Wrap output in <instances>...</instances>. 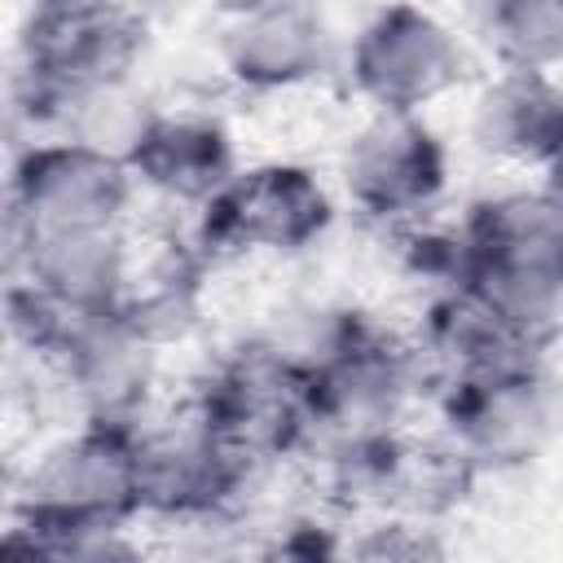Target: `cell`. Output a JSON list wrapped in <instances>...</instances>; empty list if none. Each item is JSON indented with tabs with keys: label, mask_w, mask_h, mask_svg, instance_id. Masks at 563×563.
<instances>
[{
	"label": "cell",
	"mask_w": 563,
	"mask_h": 563,
	"mask_svg": "<svg viewBox=\"0 0 563 563\" xmlns=\"http://www.w3.org/2000/svg\"><path fill=\"white\" fill-rule=\"evenodd\" d=\"M136 493V457L119 453L110 440H79L57 453L26 484L31 532H62L70 541L101 532L128 497Z\"/></svg>",
	"instance_id": "obj_1"
},
{
	"label": "cell",
	"mask_w": 563,
	"mask_h": 563,
	"mask_svg": "<svg viewBox=\"0 0 563 563\" xmlns=\"http://www.w3.org/2000/svg\"><path fill=\"white\" fill-rule=\"evenodd\" d=\"M18 194L31 229L40 224L44 233H70L97 229L110 216V207L119 202V180L110 163L92 150H44L26 158Z\"/></svg>",
	"instance_id": "obj_2"
},
{
	"label": "cell",
	"mask_w": 563,
	"mask_h": 563,
	"mask_svg": "<svg viewBox=\"0 0 563 563\" xmlns=\"http://www.w3.org/2000/svg\"><path fill=\"white\" fill-rule=\"evenodd\" d=\"M352 180H356L361 198L374 202V207L418 202L440 180L435 150H431L427 132H413V128H400V123H383V128H374L365 136Z\"/></svg>",
	"instance_id": "obj_3"
},
{
	"label": "cell",
	"mask_w": 563,
	"mask_h": 563,
	"mask_svg": "<svg viewBox=\"0 0 563 563\" xmlns=\"http://www.w3.org/2000/svg\"><path fill=\"white\" fill-rule=\"evenodd\" d=\"M484 119H488L484 136L497 150H515L523 158L563 150V101L550 97L532 79L506 84L497 97H488L484 101Z\"/></svg>",
	"instance_id": "obj_4"
},
{
	"label": "cell",
	"mask_w": 563,
	"mask_h": 563,
	"mask_svg": "<svg viewBox=\"0 0 563 563\" xmlns=\"http://www.w3.org/2000/svg\"><path fill=\"white\" fill-rule=\"evenodd\" d=\"M57 563H136L128 550H119L114 541H106V537H79V541H70V550L57 559Z\"/></svg>",
	"instance_id": "obj_5"
}]
</instances>
